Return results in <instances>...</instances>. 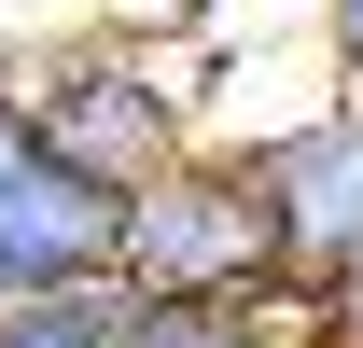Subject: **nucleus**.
<instances>
[{
	"mask_svg": "<svg viewBox=\"0 0 363 348\" xmlns=\"http://www.w3.org/2000/svg\"><path fill=\"white\" fill-rule=\"evenodd\" d=\"M0 306H14V279H0Z\"/></svg>",
	"mask_w": 363,
	"mask_h": 348,
	"instance_id": "obj_9",
	"label": "nucleus"
},
{
	"mask_svg": "<svg viewBox=\"0 0 363 348\" xmlns=\"http://www.w3.org/2000/svg\"><path fill=\"white\" fill-rule=\"evenodd\" d=\"M321 56H335V70L363 84V0H321Z\"/></svg>",
	"mask_w": 363,
	"mask_h": 348,
	"instance_id": "obj_7",
	"label": "nucleus"
},
{
	"mask_svg": "<svg viewBox=\"0 0 363 348\" xmlns=\"http://www.w3.org/2000/svg\"><path fill=\"white\" fill-rule=\"evenodd\" d=\"M0 348H140V293H126V279L14 293V306H0Z\"/></svg>",
	"mask_w": 363,
	"mask_h": 348,
	"instance_id": "obj_6",
	"label": "nucleus"
},
{
	"mask_svg": "<svg viewBox=\"0 0 363 348\" xmlns=\"http://www.w3.org/2000/svg\"><path fill=\"white\" fill-rule=\"evenodd\" d=\"M14 84H28L43 139L98 181V195H140V181H168L182 153H210L196 112H182V56L140 42V28H70V42L14 56Z\"/></svg>",
	"mask_w": 363,
	"mask_h": 348,
	"instance_id": "obj_1",
	"label": "nucleus"
},
{
	"mask_svg": "<svg viewBox=\"0 0 363 348\" xmlns=\"http://www.w3.org/2000/svg\"><path fill=\"white\" fill-rule=\"evenodd\" d=\"M321 320H335V348H363V279H350L335 306H321Z\"/></svg>",
	"mask_w": 363,
	"mask_h": 348,
	"instance_id": "obj_8",
	"label": "nucleus"
},
{
	"mask_svg": "<svg viewBox=\"0 0 363 348\" xmlns=\"http://www.w3.org/2000/svg\"><path fill=\"white\" fill-rule=\"evenodd\" d=\"M126 293L140 306H238V293H294L279 279V209L252 153H182L168 181L126 195Z\"/></svg>",
	"mask_w": 363,
	"mask_h": 348,
	"instance_id": "obj_2",
	"label": "nucleus"
},
{
	"mask_svg": "<svg viewBox=\"0 0 363 348\" xmlns=\"http://www.w3.org/2000/svg\"><path fill=\"white\" fill-rule=\"evenodd\" d=\"M0 279H14V293L126 279V195H98V181L43 139L28 84H14V56H0Z\"/></svg>",
	"mask_w": 363,
	"mask_h": 348,
	"instance_id": "obj_3",
	"label": "nucleus"
},
{
	"mask_svg": "<svg viewBox=\"0 0 363 348\" xmlns=\"http://www.w3.org/2000/svg\"><path fill=\"white\" fill-rule=\"evenodd\" d=\"M140 348H335L321 293H238V306H140Z\"/></svg>",
	"mask_w": 363,
	"mask_h": 348,
	"instance_id": "obj_5",
	"label": "nucleus"
},
{
	"mask_svg": "<svg viewBox=\"0 0 363 348\" xmlns=\"http://www.w3.org/2000/svg\"><path fill=\"white\" fill-rule=\"evenodd\" d=\"M252 181L279 209V279L335 306L363 279V98H321L279 139H252Z\"/></svg>",
	"mask_w": 363,
	"mask_h": 348,
	"instance_id": "obj_4",
	"label": "nucleus"
}]
</instances>
